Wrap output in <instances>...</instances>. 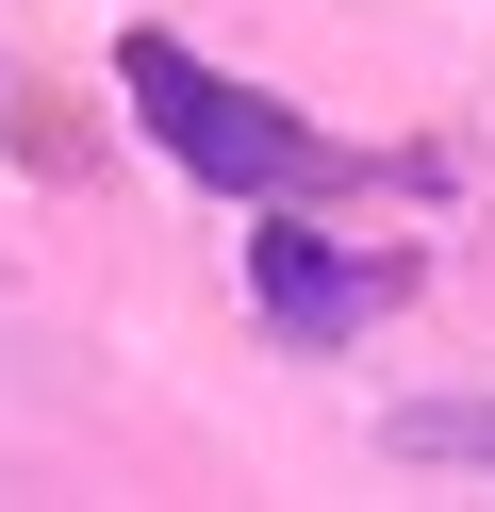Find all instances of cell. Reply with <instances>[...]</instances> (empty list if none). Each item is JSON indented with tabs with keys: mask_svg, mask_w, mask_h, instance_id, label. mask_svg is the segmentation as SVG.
<instances>
[{
	"mask_svg": "<svg viewBox=\"0 0 495 512\" xmlns=\"http://www.w3.org/2000/svg\"><path fill=\"white\" fill-rule=\"evenodd\" d=\"M446 446H495V413H479V430H446Z\"/></svg>",
	"mask_w": 495,
	"mask_h": 512,
	"instance_id": "3",
	"label": "cell"
},
{
	"mask_svg": "<svg viewBox=\"0 0 495 512\" xmlns=\"http://www.w3.org/2000/svg\"><path fill=\"white\" fill-rule=\"evenodd\" d=\"M116 83H132V116H149V149H165V166H198L215 199H297V182H330V133H314V116H281L264 83L198 67L182 34H132Z\"/></svg>",
	"mask_w": 495,
	"mask_h": 512,
	"instance_id": "1",
	"label": "cell"
},
{
	"mask_svg": "<svg viewBox=\"0 0 495 512\" xmlns=\"http://www.w3.org/2000/svg\"><path fill=\"white\" fill-rule=\"evenodd\" d=\"M248 298H264V331H281V347H347L396 281L347 265V248H314V232H248Z\"/></svg>",
	"mask_w": 495,
	"mask_h": 512,
	"instance_id": "2",
	"label": "cell"
}]
</instances>
